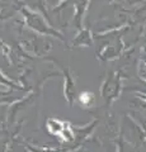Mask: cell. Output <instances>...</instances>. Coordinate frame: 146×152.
I'll use <instances>...</instances> for the list:
<instances>
[]
</instances>
